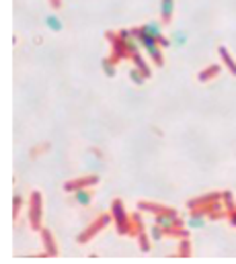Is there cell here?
<instances>
[{
  "mask_svg": "<svg viewBox=\"0 0 236 264\" xmlns=\"http://www.w3.org/2000/svg\"><path fill=\"white\" fill-rule=\"evenodd\" d=\"M220 72H222V66H220V64H212V66L204 68V70L197 74V80H199V82H212L214 78L220 76Z\"/></svg>",
  "mask_w": 236,
  "mask_h": 264,
  "instance_id": "7c38bea8",
  "label": "cell"
},
{
  "mask_svg": "<svg viewBox=\"0 0 236 264\" xmlns=\"http://www.w3.org/2000/svg\"><path fill=\"white\" fill-rule=\"evenodd\" d=\"M136 240H138V246H140V250L142 252H150V244H152V240H150V236H148V232L144 230V232H138L136 234Z\"/></svg>",
  "mask_w": 236,
  "mask_h": 264,
  "instance_id": "ac0fdd59",
  "label": "cell"
},
{
  "mask_svg": "<svg viewBox=\"0 0 236 264\" xmlns=\"http://www.w3.org/2000/svg\"><path fill=\"white\" fill-rule=\"evenodd\" d=\"M162 25H165V23H158V21H148V23L140 25V29H142V33H146L148 37L156 39V41H158V45L165 49V47H169V45H171V41H169L167 37H162Z\"/></svg>",
  "mask_w": 236,
  "mask_h": 264,
  "instance_id": "5b68a950",
  "label": "cell"
},
{
  "mask_svg": "<svg viewBox=\"0 0 236 264\" xmlns=\"http://www.w3.org/2000/svg\"><path fill=\"white\" fill-rule=\"evenodd\" d=\"M132 62H134V68H138L146 78H150L152 76V70H150V66H148V62L142 58V53L138 51V53H134L132 55Z\"/></svg>",
  "mask_w": 236,
  "mask_h": 264,
  "instance_id": "2e32d148",
  "label": "cell"
},
{
  "mask_svg": "<svg viewBox=\"0 0 236 264\" xmlns=\"http://www.w3.org/2000/svg\"><path fill=\"white\" fill-rule=\"evenodd\" d=\"M146 49V53L150 55V60H152V64L154 66H165V58H162V47L158 45V41H152L148 47H144Z\"/></svg>",
  "mask_w": 236,
  "mask_h": 264,
  "instance_id": "8fae6325",
  "label": "cell"
},
{
  "mask_svg": "<svg viewBox=\"0 0 236 264\" xmlns=\"http://www.w3.org/2000/svg\"><path fill=\"white\" fill-rule=\"evenodd\" d=\"M105 37H107V41L111 43V55H113L117 62H121V60H132V53H130L125 41L117 35V31H107Z\"/></svg>",
  "mask_w": 236,
  "mask_h": 264,
  "instance_id": "277c9868",
  "label": "cell"
},
{
  "mask_svg": "<svg viewBox=\"0 0 236 264\" xmlns=\"http://www.w3.org/2000/svg\"><path fill=\"white\" fill-rule=\"evenodd\" d=\"M222 203H224L226 211L234 209L236 203H234V195H232V191H222Z\"/></svg>",
  "mask_w": 236,
  "mask_h": 264,
  "instance_id": "ffe728a7",
  "label": "cell"
},
{
  "mask_svg": "<svg viewBox=\"0 0 236 264\" xmlns=\"http://www.w3.org/2000/svg\"><path fill=\"white\" fill-rule=\"evenodd\" d=\"M72 195H74V203L80 205V207H88L93 203V195H90L88 188H76Z\"/></svg>",
  "mask_w": 236,
  "mask_h": 264,
  "instance_id": "5bb4252c",
  "label": "cell"
},
{
  "mask_svg": "<svg viewBox=\"0 0 236 264\" xmlns=\"http://www.w3.org/2000/svg\"><path fill=\"white\" fill-rule=\"evenodd\" d=\"M45 25H47V29H51V31H56V33H60L62 31V21H58V16H45Z\"/></svg>",
  "mask_w": 236,
  "mask_h": 264,
  "instance_id": "44dd1931",
  "label": "cell"
},
{
  "mask_svg": "<svg viewBox=\"0 0 236 264\" xmlns=\"http://www.w3.org/2000/svg\"><path fill=\"white\" fill-rule=\"evenodd\" d=\"M39 238H41L43 254H45V256H49V258H56V256L60 254V250H58V244H56L53 234H51L47 228H41V230H39Z\"/></svg>",
  "mask_w": 236,
  "mask_h": 264,
  "instance_id": "52a82bcc",
  "label": "cell"
},
{
  "mask_svg": "<svg viewBox=\"0 0 236 264\" xmlns=\"http://www.w3.org/2000/svg\"><path fill=\"white\" fill-rule=\"evenodd\" d=\"M130 78H132V82H134V84H138V86H140V84H144V82L148 80V78H146L138 68H132V70H130Z\"/></svg>",
  "mask_w": 236,
  "mask_h": 264,
  "instance_id": "cb8c5ba5",
  "label": "cell"
},
{
  "mask_svg": "<svg viewBox=\"0 0 236 264\" xmlns=\"http://www.w3.org/2000/svg\"><path fill=\"white\" fill-rule=\"evenodd\" d=\"M191 254H193V248H191V240H189V238H181V244H179L177 256H179V258H191Z\"/></svg>",
  "mask_w": 236,
  "mask_h": 264,
  "instance_id": "e0dca14e",
  "label": "cell"
},
{
  "mask_svg": "<svg viewBox=\"0 0 236 264\" xmlns=\"http://www.w3.org/2000/svg\"><path fill=\"white\" fill-rule=\"evenodd\" d=\"M49 2H51L53 8H60V6H62V0H49Z\"/></svg>",
  "mask_w": 236,
  "mask_h": 264,
  "instance_id": "f1b7e54d",
  "label": "cell"
},
{
  "mask_svg": "<svg viewBox=\"0 0 236 264\" xmlns=\"http://www.w3.org/2000/svg\"><path fill=\"white\" fill-rule=\"evenodd\" d=\"M138 211L142 213H152V215H160V213H177V209L169 207V205H162V203H152V201H140L138 203Z\"/></svg>",
  "mask_w": 236,
  "mask_h": 264,
  "instance_id": "ba28073f",
  "label": "cell"
},
{
  "mask_svg": "<svg viewBox=\"0 0 236 264\" xmlns=\"http://www.w3.org/2000/svg\"><path fill=\"white\" fill-rule=\"evenodd\" d=\"M27 217H29L31 230L39 232V230H41V219H43V199H41V193H39V191H33L31 197H29Z\"/></svg>",
  "mask_w": 236,
  "mask_h": 264,
  "instance_id": "3957f363",
  "label": "cell"
},
{
  "mask_svg": "<svg viewBox=\"0 0 236 264\" xmlns=\"http://www.w3.org/2000/svg\"><path fill=\"white\" fill-rule=\"evenodd\" d=\"M226 217H228V223H230V225H232V228L236 230V207L228 211V215H226Z\"/></svg>",
  "mask_w": 236,
  "mask_h": 264,
  "instance_id": "83f0119b",
  "label": "cell"
},
{
  "mask_svg": "<svg viewBox=\"0 0 236 264\" xmlns=\"http://www.w3.org/2000/svg\"><path fill=\"white\" fill-rule=\"evenodd\" d=\"M115 64H117V60H115L113 55H109V58H105V60H103V72H105L109 78H113V76H115V72H117Z\"/></svg>",
  "mask_w": 236,
  "mask_h": 264,
  "instance_id": "d6986e66",
  "label": "cell"
},
{
  "mask_svg": "<svg viewBox=\"0 0 236 264\" xmlns=\"http://www.w3.org/2000/svg\"><path fill=\"white\" fill-rule=\"evenodd\" d=\"M218 53H220V58H222L224 66L230 70V74H232V76H236V60L230 55L228 47H226V45H220V47H218Z\"/></svg>",
  "mask_w": 236,
  "mask_h": 264,
  "instance_id": "9a60e30c",
  "label": "cell"
},
{
  "mask_svg": "<svg viewBox=\"0 0 236 264\" xmlns=\"http://www.w3.org/2000/svg\"><path fill=\"white\" fill-rule=\"evenodd\" d=\"M206 221H208V215H206L204 209H191L189 219H187V228L189 230H199V228L206 225Z\"/></svg>",
  "mask_w": 236,
  "mask_h": 264,
  "instance_id": "30bf717a",
  "label": "cell"
},
{
  "mask_svg": "<svg viewBox=\"0 0 236 264\" xmlns=\"http://www.w3.org/2000/svg\"><path fill=\"white\" fill-rule=\"evenodd\" d=\"M173 41H175V45H177V47H181V45H185V41H187V33H183V31H179V33L175 35V39H173Z\"/></svg>",
  "mask_w": 236,
  "mask_h": 264,
  "instance_id": "484cf974",
  "label": "cell"
},
{
  "mask_svg": "<svg viewBox=\"0 0 236 264\" xmlns=\"http://www.w3.org/2000/svg\"><path fill=\"white\" fill-rule=\"evenodd\" d=\"M220 199H222V191H220V193H206V195H199V197L187 201V207H189V211H191V209L206 207V205H210V203H214V201H220Z\"/></svg>",
  "mask_w": 236,
  "mask_h": 264,
  "instance_id": "9c48e42d",
  "label": "cell"
},
{
  "mask_svg": "<svg viewBox=\"0 0 236 264\" xmlns=\"http://www.w3.org/2000/svg\"><path fill=\"white\" fill-rule=\"evenodd\" d=\"M117 35H119L121 39H132V37H134L132 29H119V31H117Z\"/></svg>",
  "mask_w": 236,
  "mask_h": 264,
  "instance_id": "4316f807",
  "label": "cell"
},
{
  "mask_svg": "<svg viewBox=\"0 0 236 264\" xmlns=\"http://www.w3.org/2000/svg\"><path fill=\"white\" fill-rule=\"evenodd\" d=\"M99 184V176L97 174H86V176H78V178H72L64 184V191L66 193H74L76 188H90V186H97Z\"/></svg>",
  "mask_w": 236,
  "mask_h": 264,
  "instance_id": "8992f818",
  "label": "cell"
},
{
  "mask_svg": "<svg viewBox=\"0 0 236 264\" xmlns=\"http://www.w3.org/2000/svg\"><path fill=\"white\" fill-rule=\"evenodd\" d=\"M132 225H134V232H132V236H136L138 232H144V230H146V225H144V221H142L140 213H134V215H132Z\"/></svg>",
  "mask_w": 236,
  "mask_h": 264,
  "instance_id": "7402d4cb",
  "label": "cell"
},
{
  "mask_svg": "<svg viewBox=\"0 0 236 264\" xmlns=\"http://www.w3.org/2000/svg\"><path fill=\"white\" fill-rule=\"evenodd\" d=\"M175 14V0H160V23L169 25Z\"/></svg>",
  "mask_w": 236,
  "mask_h": 264,
  "instance_id": "4fadbf2b",
  "label": "cell"
},
{
  "mask_svg": "<svg viewBox=\"0 0 236 264\" xmlns=\"http://www.w3.org/2000/svg\"><path fill=\"white\" fill-rule=\"evenodd\" d=\"M162 238H167L165 230H162L160 225H156V223H154V225L150 228V240H152V242H160Z\"/></svg>",
  "mask_w": 236,
  "mask_h": 264,
  "instance_id": "603a6c76",
  "label": "cell"
},
{
  "mask_svg": "<svg viewBox=\"0 0 236 264\" xmlns=\"http://www.w3.org/2000/svg\"><path fill=\"white\" fill-rule=\"evenodd\" d=\"M21 209H23V197H21V195H14V197H12V217H14V219L19 217Z\"/></svg>",
  "mask_w": 236,
  "mask_h": 264,
  "instance_id": "d4e9b609",
  "label": "cell"
},
{
  "mask_svg": "<svg viewBox=\"0 0 236 264\" xmlns=\"http://www.w3.org/2000/svg\"><path fill=\"white\" fill-rule=\"evenodd\" d=\"M111 221H113V215H111V213H103V215H99L93 223H88V225H86V228L76 236V244H80V246L88 244V242H90L95 236H99V234H101V232H103Z\"/></svg>",
  "mask_w": 236,
  "mask_h": 264,
  "instance_id": "7a4b0ae2",
  "label": "cell"
},
{
  "mask_svg": "<svg viewBox=\"0 0 236 264\" xmlns=\"http://www.w3.org/2000/svg\"><path fill=\"white\" fill-rule=\"evenodd\" d=\"M111 215H113V223L117 228L119 236H132L134 225H132V217L125 211V205L121 203V199H115L111 203Z\"/></svg>",
  "mask_w": 236,
  "mask_h": 264,
  "instance_id": "6da1fadb",
  "label": "cell"
}]
</instances>
